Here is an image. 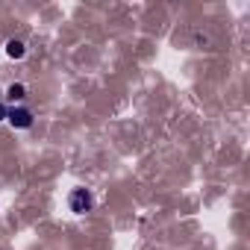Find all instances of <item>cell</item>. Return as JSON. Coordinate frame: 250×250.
Segmentation results:
<instances>
[{
	"label": "cell",
	"mask_w": 250,
	"mask_h": 250,
	"mask_svg": "<svg viewBox=\"0 0 250 250\" xmlns=\"http://www.w3.org/2000/svg\"><path fill=\"white\" fill-rule=\"evenodd\" d=\"M68 206H71V212L85 215V212L94 206V197H91V191H88V188H74V191H71V197H68Z\"/></svg>",
	"instance_id": "cell-1"
},
{
	"label": "cell",
	"mask_w": 250,
	"mask_h": 250,
	"mask_svg": "<svg viewBox=\"0 0 250 250\" xmlns=\"http://www.w3.org/2000/svg\"><path fill=\"white\" fill-rule=\"evenodd\" d=\"M6 121L12 124L15 130H27V127H33V112H30V109H24V106H15V109H9Z\"/></svg>",
	"instance_id": "cell-2"
},
{
	"label": "cell",
	"mask_w": 250,
	"mask_h": 250,
	"mask_svg": "<svg viewBox=\"0 0 250 250\" xmlns=\"http://www.w3.org/2000/svg\"><path fill=\"white\" fill-rule=\"evenodd\" d=\"M24 53H27V44H24L21 39H9V42H6V56H9V59H21Z\"/></svg>",
	"instance_id": "cell-3"
},
{
	"label": "cell",
	"mask_w": 250,
	"mask_h": 250,
	"mask_svg": "<svg viewBox=\"0 0 250 250\" xmlns=\"http://www.w3.org/2000/svg\"><path fill=\"white\" fill-rule=\"evenodd\" d=\"M6 94H9V100H24V97H27V88H24L21 83H12V85L6 88Z\"/></svg>",
	"instance_id": "cell-4"
},
{
	"label": "cell",
	"mask_w": 250,
	"mask_h": 250,
	"mask_svg": "<svg viewBox=\"0 0 250 250\" xmlns=\"http://www.w3.org/2000/svg\"><path fill=\"white\" fill-rule=\"evenodd\" d=\"M6 115H9V106H6V103H0V121H6Z\"/></svg>",
	"instance_id": "cell-5"
}]
</instances>
